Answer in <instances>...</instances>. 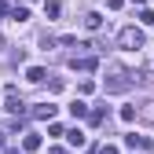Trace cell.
<instances>
[{
    "label": "cell",
    "mask_w": 154,
    "mask_h": 154,
    "mask_svg": "<svg viewBox=\"0 0 154 154\" xmlns=\"http://www.w3.org/2000/svg\"><path fill=\"white\" fill-rule=\"evenodd\" d=\"M118 44L125 48V51H140L147 41H143V29H136V26H125L121 33H118Z\"/></svg>",
    "instance_id": "6da1fadb"
},
{
    "label": "cell",
    "mask_w": 154,
    "mask_h": 154,
    "mask_svg": "<svg viewBox=\"0 0 154 154\" xmlns=\"http://www.w3.org/2000/svg\"><path fill=\"white\" fill-rule=\"evenodd\" d=\"M110 73H114V77L106 81V92H125V88H132V81H140V77H132V73L121 70V66H114Z\"/></svg>",
    "instance_id": "7a4b0ae2"
},
{
    "label": "cell",
    "mask_w": 154,
    "mask_h": 154,
    "mask_svg": "<svg viewBox=\"0 0 154 154\" xmlns=\"http://www.w3.org/2000/svg\"><path fill=\"white\" fill-rule=\"evenodd\" d=\"M55 110H59V106H51V103H37V106H33V118L51 121V118H55Z\"/></svg>",
    "instance_id": "3957f363"
},
{
    "label": "cell",
    "mask_w": 154,
    "mask_h": 154,
    "mask_svg": "<svg viewBox=\"0 0 154 154\" xmlns=\"http://www.w3.org/2000/svg\"><path fill=\"white\" fill-rule=\"evenodd\" d=\"M125 147H132V150H150L154 143H150V140H143V136H136V132H132V136H125Z\"/></svg>",
    "instance_id": "277c9868"
},
{
    "label": "cell",
    "mask_w": 154,
    "mask_h": 154,
    "mask_svg": "<svg viewBox=\"0 0 154 154\" xmlns=\"http://www.w3.org/2000/svg\"><path fill=\"white\" fill-rule=\"evenodd\" d=\"M8 110H11V114H26V103L15 99V88H8Z\"/></svg>",
    "instance_id": "5b68a950"
},
{
    "label": "cell",
    "mask_w": 154,
    "mask_h": 154,
    "mask_svg": "<svg viewBox=\"0 0 154 154\" xmlns=\"http://www.w3.org/2000/svg\"><path fill=\"white\" fill-rule=\"evenodd\" d=\"M22 150H41V132H26V140H22Z\"/></svg>",
    "instance_id": "8992f818"
},
{
    "label": "cell",
    "mask_w": 154,
    "mask_h": 154,
    "mask_svg": "<svg viewBox=\"0 0 154 154\" xmlns=\"http://www.w3.org/2000/svg\"><path fill=\"white\" fill-rule=\"evenodd\" d=\"M70 66H73V70H95V66H99V59H77V55H73Z\"/></svg>",
    "instance_id": "52a82bcc"
},
{
    "label": "cell",
    "mask_w": 154,
    "mask_h": 154,
    "mask_svg": "<svg viewBox=\"0 0 154 154\" xmlns=\"http://www.w3.org/2000/svg\"><path fill=\"white\" fill-rule=\"evenodd\" d=\"M85 26H88V29H99V26H103V15H99V11H88V15H85Z\"/></svg>",
    "instance_id": "ba28073f"
},
{
    "label": "cell",
    "mask_w": 154,
    "mask_h": 154,
    "mask_svg": "<svg viewBox=\"0 0 154 154\" xmlns=\"http://www.w3.org/2000/svg\"><path fill=\"white\" fill-rule=\"evenodd\" d=\"M44 77H48V73H44L41 66H29V70H26V81H33V85H41Z\"/></svg>",
    "instance_id": "9c48e42d"
},
{
    "label": "cell",
    "mask_w": 154,
    "mask_h": 154,
    "mask_svg": "<svg viewBox=\"0 0 154 154\" xmlns=\"http://www.w3.org/2000/svg\"><path fill=\"white\" fill-rule=\"evenodd\" d=\"M63 136H66L73 147H85V132H81V128H73V132H63Z\"/></svg>",
    "instance_id": "30bf717a"
},
{
    "label": "cell",
    "mask_w": 154,
    "mask_h": 154,
    "mask_svg": "<svg viewBox=\"0 0 154 154\" xmlns=\"http://www.w3.org/2000/svg\"><path fill=\"white\" fill-rule=\"evenodd\" d=\"M70 114H73V118H88V106H85L81 99H73V103H70Z\"/></svg>",
    "instance_id": "8fae6325"
},
{
    "label": "cell",
    "mask_w": 154,
    "mask_h": 154,
    "mask_svg": "<svg viewBox=\"0 0 154 154\" xmlns=\"http://www.w3.org/2000/svg\"><path fill=\"white\" fill-rule=\"evenodd\" d=\"M136 118H143V121H154V103H143V106L136 110Z\"/></svg>",
    "instance_id": "7c38bea8"
},
{
    "label": "cell",
    "mask_w": 154,
    "mask_h": 154,
    "mask_svg": "<svg viewBox=\"0 0 154 154\" xmlns=\"http://www.w3.org/2000/svg\"><path fill=\"white\" fill-rule=\"evenodd\" d=\"M44 15H51V18L63 15V4H59V0H48V4H44Z\"/></svg>",
    "instance_id": "4fadbf2b"
},
{
    "label": "cell",
    "mask_w": 154,
    "mask_h": 154,
    "mask_svg": "<svg viewBox=\"0 0 154 154\" xmlns=\"http://www.w3.org/2000/svg\"><path fill=\"white\" fill-rule=\"evenodd\" d=\"M140 22H143V26H154V11H150V8L140 11Z\"/></svg>",
    "instance_id": "5bb4252c"
},
{
    "label": "cell",
    "mask_w": 154,
    "mask_h": 154,
    "mask_svg": "<svg viewBox=\"0 0 154 154\" xmlns=\"http://www.w3.org/2000/svg\"><path fill=\"white\" fill-rule=\"evenodd\" d=\"M103 118H106V110H92V114H88V121H92V125H103Z\"/></svg>",
    "instance_id": "9a60e30c"
},
{
    "label": "cell",
    "mask_w": 154,
    "mask_h": 154,
    "mask_svg": "<svg viewBox=\"0 0 154 154\" xmlns=\"http://www.w3.org/2000/svg\"><path fill=\"white\" fill-rule=\"evenodd\" d=\"M121 121H136V106H121Z\"/></svg>",
    "instance_id": "2e32d148"
},
{
    "label": "cell",
    "mask_w": 154,
    "mask_h": 154,
    "mask_svg": "<svg viewBox=\"0 0 154 154\" xmlns=\"http://www.w3.org/2000/svg\"><path fill=\"white\" fill-rule=\"evenodd\" d=\"M11 18H15V22H26L29 11H26V8H15V11H11Z\"/></svg>",
    "instance_id": "e0dca14e"
},
{
    "label": "cell",
    "mask_w": 154,
    "mask_h": 154,
    "mask_svg": "<svg viewBox=\"0 0 154 154\" xmlns=\"http://www.w3.org/2000/svg\"><path fill=\"white\" fill-rule=\"evenodd\" d=\"M95 154H121V150H118V147H114V143H103V147H99V150H95Z\"/></svg>",
    "instance_id": "ac0fdd59"
},
{
    "label": "cell",
    "mask_w": 154,
    "mask_h": 154,
    "mask_svg": "<svg viewBox=\"0 0 154 154\" xmlns=\"http://www.w3.org/2000/svg\"><path fill=\"white\" fill-rule=\"evenodd\" d=\"M48 154H66V150L63 147H48Z\"/></svg>",
    "instance_id": "d6986e66"
},
{
    "label": "cell",
    "mask_w": 154,
    "mask_h": 154,
    "mask_svg": "<svg viewBox=\"0 0 154 154\" xmlns=\"http://www.w3.org/2000/svg\"><path fill=\"white\" fill-rule=\"evenodd\" d=\"M0 147H4V132H0Z\"/></svg>",
    "instance_id": "ffe728a7"
},
{
    "label": "cell",
    "mask_w": 154,
    "mask_h": 154,
    "mask_svg": "<svg viewBox=\"0 0 154 154\" xmlns=\"http://www.w3.org/2000/svg\"><path fill=\"white\" fill-rule=\"evenodd\" d=\"M132 4H140V8H143V0H132Z\"/></svg>",
    "instance_id": "44dd1931"
}]
</instances>
